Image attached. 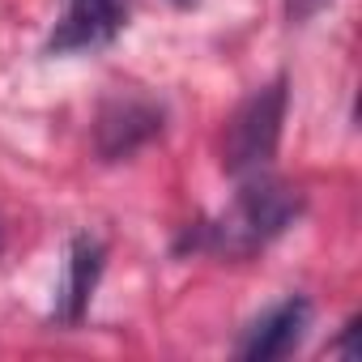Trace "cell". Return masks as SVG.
Returning <instances> with one entry per match:
<instances>
[{"label": "cell", "instance_id": "cell-8", "mask_svg": "<svg viewBox=\"0 0 362 362\" xmlns=\"http://www.w3.org/2000/svg\"><path fill=\"white\" fill-rule=\"evenodd\" d=\"M354 337H358V320H349V324L341 328V341H337V345H328V349H332V354H345V358H358Z\"/></svg>", "mask_w": 362, "mask_h": 362}, {"label": "cell", "instance_id": "cell-2", "mask_svg": "<svg viewBox=\"0 0 362 362\" xmlns=\"http://www.w3.org/2000/svg\"><path fill=\"white\" fill-rule=\"evenodd\" d=\"M281 124H286V81L277 77V81L252 90L235 107V115L226 119V132H222V166L235 179H247V175L269 170V162L277 153V141H281Z\"/></svg>", "mask_w": 362, "mask_h": 362}, {"label": "cell", "instance_id": "cell-3", "mask_svg": "<svg viewBox=\"0 0 362 362\" xmlns=\"http://www.w3.org/2000/svg\"><path fill=\"white\" fill-rule=\"evenodd\" d=\"M128 22L124 0H64V13L56 30L47 35V56H77V52H98L119 39Z\"/></svg>", "mask_w": 362, "mask_h": 362}, {"label": "cell", "instance_id": "cell-4", "mask_svg": "<svg viewBox=\"0 0 362 362\" xmlns=\"http://www.w3.org/2000/svg\"><path fill=\"white\" fill-rule=\"evenodd\" d=\"M162 107L149 103V98H111L103 103L98 119H94V149L103 162H119V158H132L136 149H145L158 132H162Z\"/></svg>", "mask_w": 362, "mask_h": 362}, {"label": "cell", "instance_id": "cell-7", "mask_svg": "<svg viewBox=\"0 0 362 362\" xmlns=\"http://www.w3.org/2000/svg\"><path fill=\"white\" fill-rule=\"evenodd\" d=\"M328 5H332V0H286V18H290L294 26H307V22L320 18Z\"/></svg>", "mask_w": 362, "mask_h": 362}, {"label": "cell", "instance_id": "cell-6", "mask_svg": "<svg viewBox=\"0 0 362 362\" xmlns=\"http://www.w3.org/2000/svg\"><path fill=\"white\" fill-rule=\"evenodd\" d=\"M103 264H107V247L94 239V235H77L69 243V256H64V277L56 286V307L52 315L60 324H77L98 290V277H103Z\"/></svg>", "mask_w": 362, "mask_h": 362}, {"label": "cell", "instance_id": "cell-1", "mask_svg": "<svg viewBox=\"0 0 362 362\" xmlns=\"http://www.w3.org/2000/svg\"><path fill=\"white\" fill-rule=\"evenodd\" d=\"M298 214H303V192L273 179L269 170H260V175L243 179V188L218 218L188 226L184 239H179V252H209V256H226V260H247V256L264 252L273 239H281L298 222Z\"/></svg>", "mask_w": 362, "mask_h": 362}, {"label": "cell", "instance_id": "cell-5", "mask_svg": "<svg viewBox=\"0 0 362 362\" xmlns=\"http://www.w3.org/2000/svg\"><path fill=\"white\" fill-rule=\"evenodd\" d=\"M311 328V303L303 294H290L281 303H273L260 320H252V328L243 332V341L235 345L239 358L247 362H269V358H286L303 345Z\"/></svg>", "mask_w": 362, "mask_h": 362}, {"label": "cell", "instance_id": "cell-9", "mask_svg": "<svg viewBox=\"0 0 362 362\" xmlns=\"http://www.w3.org/2000/svg\"><path fill=\"white\" fill-rule=\"evenodd\" d=\"M0 247H5V230H0Z\"/></svg>", "mask_w": 362, "mask_h": 362}]
</instances>
